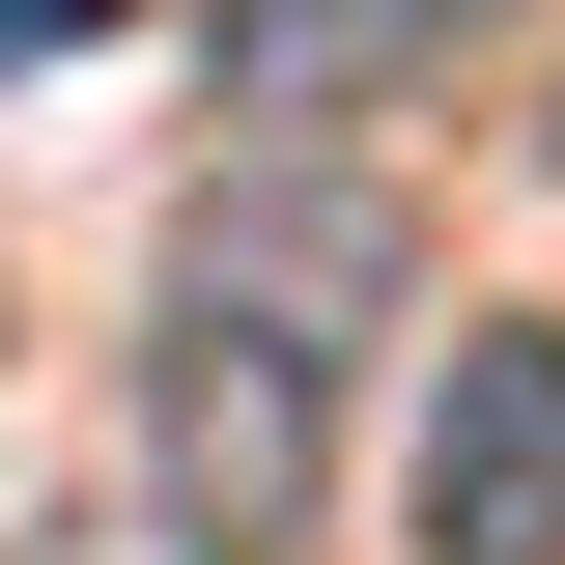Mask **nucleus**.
<instances>
[{"label": "nucleus", "instance_id": "obj_2", "mask_svg": "<svg viewBox=\"0 0 565 565\" xmlns=\"http://www.w3.org/2000/svg\"><path fill=\"white\" fill-rule=\"evenodd\" d=\"M424 565H565V340L481 311L424 367Z\"/></svg>", "mask_w": 565, "mask_h": 565}, {"label": "nucleus", "instance_id": "obj_1", "mask_svg": "<svg viewBox=\"0 0 565 565\" xmlns=\"http://www.w3.org/2000/svg\"><path fill=\"white\" fill-rule=\"evenodd\" d=\"M367 311H396V226H367L340 170L170 226V340H141V509H170V565H311Z\"/></svg>", "mask_w": 565, "mask_h": 565}, {"label": "nucleus", "instance_id": "obj_4", "mask_svg": "<svg viewBox=\"0 0 565 565\" xmlns=\"http://www.w3.org/2000/svg\"><path fill=\"white\" fill-rule=\"evenodd\" d=\"M85 29H141V0H0V57H85Z\"/></svg>", "mask_w": 565, "mask_h": 565}, {"label": "nucleus", "instance_id": "obj_3", "mask_svg": "<svg viewBox=\"0 0 565 565\" xmlns=\"http://www.w3.org/2000/svg\"><path fill=\"white\" fill-rule=\"evenodd\" d=\"M452 29H481V0H226V85H255V114H367V85L452 57Z\"/></svg>", "mask_w": 565, "mask_h": 565}]
</instances>
